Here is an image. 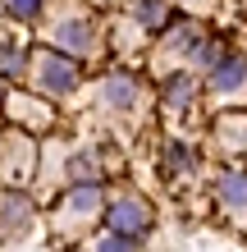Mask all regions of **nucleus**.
Masks as SVG:
<instances>
[{
  "label": "nucleus",
  "instance_id": "nucleus-1",
  "mask_svg": "<svg viewBox=\"0 0 247 252\" xmlns=\"http://www.w3.org/2000/svg\"><path fill=\"white\" fill-rule=\"evenodd\" d=\"M106 229L119 234V239H142L151 229V206L142 197H119L106 206Z\"/></svg>",
  "mask_w": 247,
  "mask_h": 252
},
{
  "label": "nucleus",
  "instance_id": "nucleus-2",
  "mask_svg": "<svg viewBox=\"0 0 247 252\" xmlns=\"http://www.w3.org/2000/svg\"><path fill=\"white\" fill-rule=\"evenodd\" d=\"M37 83L46 87V92H55V96L74 92L78 87V60H69L60 51H41L37 55Z\"/></svg>",
  "mask_w": 247,
  "mask_h": 252
},
{
  "label": "nucleus",
  "instance_id": "nucleus-3",
  "mask_svg": "<svg viewBox=\"0 0 247 252\" xmlns=\"http://www.w3.org/2000/svg\"><path fill=\"white\" fill-rule=\"evenodd\" d=\"M137 92H142V87H137L133 73H110V78L101 83V101H106L110 110H133L137 106Z\"/></svg>",
  "mask_w": 247,
  "mask_h": 252
},
{
  "label": "nucleus",
  "instance_id": "nucleus-4",
  "mask_svg": "<svg viewBox=\"0 0 247 252\" xmlns=\"http://www.w3.org/2000/svg\"><path fill=\"white\" fill-rule=\"evenodd\" d=\"M55 46L69 51V55L92 51V23H82V19H60V23H55Z\"/></svg>",
  "mask_w": 247,
  "mask_h": 252
},
{
  "label": "nucleus",
  "instance_id": "nucleus-5",
  "mask_svg": "<svg viewBox=\"0 0 247 252\" xmlns=\"http://www.w3.org/2000/svg\"><path fill=\"white\" fill-rule=\"evenodd\" d=\"M27 216H32V206H27L23 192H5V197H0V234H5V239L23 229Z\"/></svg>",
  "mask_w": 247,
  "mask_h": 252
},
{
  "label": "nucleus",
  "instance_id": "nucleus-6",
  "mask_svg": "<svg viewBox=\"0 0 247 252\" xmlns=\"http://www.w3.org/2000/svg\"><path fill=\"white\" fill-rule=\"evenodd\" d=\"M27 73V46L0 37V78H23Z\"/></svg>",
  "mask_w": 247,
  "mask_h": 252
},
{
  "label": "nucleus",
  "instance_id": "nucleus-7",
  "mask_svg": "<svg viewBox=\"0 0 247 252\" xmlns=\"http://www.w3.org/2000/svg\"><path fill=\"white\" fill-rule=\"evenodd\" d=\"M220 202L234 216H247V174H229V179L220 184Z\"/></svg>",
  "mask_w": 247,
  "mask_h": 252
},
{
  "label": "nucleus",
  "instance_id": "nucleus-8",
  "mask_svg": "<svg viewBox=\"0 0 247 252\" xmlns=\"http://www.w3.org/2000/svg\"><path fill=\"white\" fill-rule=\"evenodd\" d=\"M243 83H247V60H220L215 64V87L220 92H234Z\"/></svg>",
  "mask_w": 247,
  "mask_h": 252
},
{
  "label": "nucleus",
  "instance_id": "nucleus-9",
  "mask_svg": "<svg viewBox=\"0 0 247 252\" xmlns=\"http://www.w3.org/2000/svg\"><path fill=\"white\" fill-rule=\"evenodd\" d=\"M165 96H169L174 110H183L188 101H192V78H188V73H174V78L165 83Z\"/></svg>",
  "mask_w": 247,
  "mask_h": 252
},
{
  "label": "nucleus",
  "instance_id": "nucleus-10",
  "mask_svg": "<svg viewBox=\"0 0 247 252\" xmlns=\"http://www.w3.org/2000/svg\"><path fill=\"white\" fill-rule=\"evenodd\" d=\"M165 14H169L165 0H142V5H137V23H142V28H161Z\"/></svg>",
  "mask_w": 247,
  "mask_h": 252
},
{
  "label": "nucleus",
  "instance_id": "nucleus-11",
  "mask_svg": "<svg viewBox=\"0 0 247 252\" xmlns=\"http://www.w3.org/2000/svg\"><path fill=\"white\" fill-rule=\"evenodd\" d=\"M5 9H9V19L23 23V19H37V14H41V0H9Z\"/></svg>",
  "mask_w": 247,
  "mask_h": 252
},
{
  "label": "nucleus",
  "instance_id": "nucleus-12",
  "mask_svg": "<svg viewBox=\"0 0 247 252\" xmlns=\"http://www.w3.org/2000/svg\"><path fill=\"white\" fill-rule=\"evenodd\" d=\"M192 51H197V60H201V64H211V69H215V64L224 60V51H220V41H197Z\"/></svg>",
  "mask_w": 247,
  "mask_h": 252
},
{
  "label": "nucleus",
  "instance_id": "nucleus-13",
  "mask_svg": "<svg viewBox=\"0 0 247 252\" xmlns=\"http://www.w3.org/2000/svg\"><path fill=\"white\" fill-rule=\"evenodd\" d=\"M96 252H133V239H119V234H110V239H101Z\"/></svg>",
  "mask_w": 247,
  "mask_h": 252
},
{
  "label": "nucleus",
  "instance_id": "nucleus-14",
  "mask_svg": "<svg viewBox=\"0 0 247 252\" xmlns=\"http://www.w3.org/2000/svg\"><path fill=\"white\" fill-rule=\"evenodd\" d=\"M169 165H179V170H188V165H192V156H188L183 147L174 142V147H169Z\"/></svg>",
  "mask_w": 247,
  "mask_h": 252
},
{
  "label": "nucleus",
  "instance_id": "nucleus-15",
  "mask_svg": "<svg viewBox=\"0 0 247 252\" xmlns=\"http://www.w3.org/2000/svg\"><path fill=\"white\" fill-rule=\"evenodd\" d=\"M0 101H5V87H0Z\"/></svg>",
  "mask_w": 247,
  "mask_h": 252
}]
</instances>
